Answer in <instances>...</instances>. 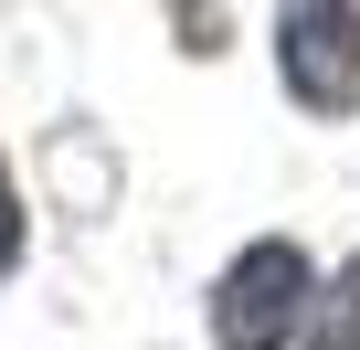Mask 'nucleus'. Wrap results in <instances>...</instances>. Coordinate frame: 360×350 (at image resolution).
<instances>
[{"mask_svg":"<svg viewBox=\"0 0 360 350\" xmlns=\"http://www.w3.org/2000/svg\"><path fill=\"white\" fill-rule=\"evenodd\" d=\"M307 308H318L307 297V255L297 244H255V255H233V276L212 297V339L223 350H276V339H297Z\"/></svg>","mask_w":360,"mask_h":350,"instance_id":"obj_1","label":"nucleus"},{"mask_svg":"<svg viewBox=\"0 0 360 350\" xmlns=\"http://www.w3.org/2000/svg\"><path fill=\"white\" fill-rule=\"evenodd\" d=\"M276 54H286L297 106H318V117L360 106V0H286Z\"/></svg>","mask_w":360,"mask_h":350,"instance_id":"obj_2","label":"nucleus"},{"mask_svg":"<svg viewBox=\"0 0 360 350\" xmlns=\"http://www.w3.org/2000/svg\"><path fill=\"white\" fill-rule=\"evenodd\" d=\"M307 350H360V265H339L328 297L307 308Z\"/></svg>","mask_w":360,"mask_h":350,"instance_id":"obj_3","label":"nucleus"},{"mask_svg":"<svg viewBox=\"0 0 360 350\" xmlns=\"http://www.w3.org/2000/svg\"><path fill=\"white\" fill-rule=\"evenodd\" d=\"M22 265V202H11V170H0V276Z\"/></svg>","mask_w":360,"mask_h":350,"instance_id":"obj_4","label":"nucleus"}]
</instances>
